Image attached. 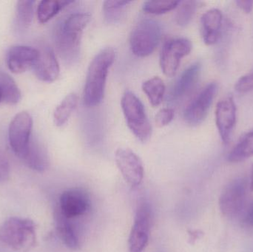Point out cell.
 Wrapping results in <instances>:
<instances>
[{"label": "cell", "instance_id": "cell-5", "mask_svg": "<svg viewBox=\"0 0 253 252\" xmlns=\"http://www.w3.org/2000/svg\"><path fill=\"white\" fill-rule=\"evenodd\" d=\"M162 36L160 25L152 19H143L132 30L129 36L131 51L138 57H147L154 52Z\"/></svg>", "mask_w": 253, "mask_h": 252}, {"label": "cell", "instance_id": "cell-28", "mask_svg": "<svg viewBox=\"0 0 253 252\" xmlns=\"http://www.w3.org/2000/svg\"><path fill=\"white\" fill-rule=\"evenodd\" d=\"M179 1H147L143 4L142 9L145 13L160 15L173 10L180 4Z\"/></svg>", "mask_w": 253, "mask_h": 252}, {"label": "cell", "instance_id": "cell-18", "mask_svg": "<svg viewBox=\"0 0 253 252\" xmlns=\"http://www.w3.org/2000/svg\"><path fill=\"white\" fill-rule=\"evenodd\" d=\"M22 161L32 170L37 172H43L48 165L47 152L37 139L31 138L26 155Z\"/></svg>", "mask_w": 253, "mask_h": 252}, {"label": "cell", "instance_id": "cell-35", "mask_svg": "<svg viewBox=\"0 0 253 252\" xmlns=\"http://www.w3.org/2000/svg\"><path fill=\"white\" fill-rule=\"evenodd\" d=\"M250 188L251 190L253 192V165L252 167V172H251V183H250Z\"/></svg>", "mask_w": 253, "mask_h": 252}, {"label": "cell", "instance_id": "cell-34", "mask_svg": "<svg viewBox=\"0 0 253 252\" xmlns=\"http://www.w3.org/2000/svg\"><path fill=\"white\" fill-rule=\"evenodd\" d=\"M190 235H191L192 238L191 239L193 240V241H196L197 238H199V237H200V232H197V231H196V232H192L191 234H190Z\"/></svg>", "mask_w": 253, "mask_h": 252}, {"label": "cell", "instance_id": "cell-8", "mask_svg": "<svg viewBox=\"0 0 253 252\" xmlns=\"http://www.w3.org/2000/svg\"><path fill=\"white\" fill-rule=\"evenodd\" d=\"M191 41L186 38H172L164 44L160 55V66L168 77L175 75L181 59L191 52Z\"/></svg>", "mask_w": 253, "mask_h": 252}, {"label": "cell", "instance_id": "cell-29", "mask_svg": "<svg viewBox=\"0 0 253 252\" xmlns=\"http://www.w3.org/2000/svg\"><path fill=\"white\" fill-rule=\"evenodd\" d=\"M238 93H247L253 90V70L246 75L241 77L235 85Z\"/></svg>", "mask_w": 253, "mask_h": 252}, {"label": "cell", "instance_id": "cell-36", "mask_svg": "<svg viewBox=\"0 0 253 252\" xmlns=\"http://www.w3.org/2000/svg\"><path fill=\"white\" fill-rule=\"evenodd\" d=\"M2 101V95H1V90H0V102Z\"/></svg>", "mask_w": 253, "mask_h": 252}, {"label": "cell", "instance_id": "cell-30", "mask_svg": "<svg viewBox=\"0 0 253 252\" xmlns=\"http://www.w3.org/2000/svg\"><path fill=\"white\" fill-rule=\"evenodd\" d=\"M174 115V109L172 108H163L156 114L155 118L156 125L159 127L168 125L173 119Z\"/></svg>", "mask_w": 253, "mask_h": 252}, {"label": "cell", "instance_id": "cell-31", "mask_svg": "<svg viewBox=\"0 0 253 252\" xmlns=\"http://www.w3.org/2000/svg\"><path fill=\"white\" fill-rule=\"evenodd\" d=\"M10 173V166L5 155L0 150V181L8 178Z\"/></svg>", "mask_w": 253, "mask_h": 252}, {"label": "cell", "instance_id": "cell-21", "mask_svg": "<svg viewBox=\"0 0 253 252\" xmlns=\"http://www.w3.org/2000/svg\"><path fill=\"white\" fill-rule=\"evenodd\" d=\"M0 90L2 95V101L7 105H15L20 102V90L8 74L0 72Z\"/></svg>", "mask_w": 253, "mask_h": 252}, {"label": "cell", "instance_id": "cell-4", "mask_svg": "<svg viewBox=\"0 0 253 252\" xmlns=\"http://www.w3.org/2000/svg\"><path fill=\"white\" fill-rule=\"evenodd\" d=\"M121 105L127 127L132 134L140 142L148 141L151 136L152 127L139 99L128 90L122 97Z\"/></svg>", "mask_w": 253, "mask_h": 252}, {"label": "cell", "instance_id": "cell-6", "mask_svg": "<svg viewBox=\"0 0 253 252\" xmlns=\"http://www.w3.org/2000/svg\"><path fill=\"white\" fill-rule=\"evenodd\" d=\"M33 119L28 112H21L13 118L9 126L8 140L16 156L23 159L31 140Z\"/></svg>", "mask_w": 253, "mask_h": 252}, {"label": "cell", "instance_id": "cell-10", "mask_svg": "<svg viewBox=\"0 0 253 252\" xmlns=\"http://www.w3.org/2000/svg\"><path fill=\"white\" fill-rule=\"evenodd\" d=\"M218 86L216 83H210L193 99L184 112V119L187 124L195 127L205 121L216 94Z\"/></svg>", "mask_w": 253, "mask_h": 252}, {"label": "cell", "instance_id": "cell-16", "mask_svg": "<svg viewBox=\"0 0 253 252\" xmlns=\"http://www.w3.org/2000/svg\"><path fill=\"white\" fill-rule=\"evenodd\" d=\"M201 68L202 64L199 62H196L190 65L181 73L169 92V100L176 102L191 91L199 78Z\"/></svg>", "mask_w": 253, "mask_h": 252}, {"label": "cell", "instance_id": "cell-19", "mask_svg": "<svg viewBox=\"0 0 253 252\" xmlns=\"http://www.w3.org/2000/svg\"><path fill=\"white\" fill-rule=\"evenodd\" d=\"M56 231L62 242L72 250H78L80 247L78 237L74 230V226L70 223L69 219L62 216L59 210L55 214Z\"/></svg>", "mask_w": 253, "mask_h": 252}, {"label": "cell", "instance_id": "cell-15", "mask_svg": "<svg viewBox=\"0 0 253 252\" xmlns=\"http://www.w3.org/2000/svg\"><path fill=\"white\" fill-rule=\"evenodd\" d=\"M37 78L44 82H53L59 75V65L56 55L50 47L40 51V57L33 67Z\"/></svg>", "mask_w": 253, "mask_h": 252}, {"label": "cell", "instance_id": "cell-24", "mask_svg": "<svg viewBox=\"0 0 253 252\" xmlns=\"http://www.w3.org/2000/svg\"><path fill=\"white\" fill-rule=\"evenodd\" d=\"M72 1H56V0H44L42 1L37 7V17L40 23H46L54 17L59 11Z\"/></svg>", "mask_w": 253, "mask_h": 252}, {"label": "cell", "instance_id": "cell-32", "mask_svg": "<svg viewBox=\"0 0 253 252\" xmlns=\"http://www.w3.org/2000/svg\"><path fill=\"white\" fill-rule=\"evenodd\" d=\"M238 7L246 13H250L253 9V0H239L236 1Z\"/></svg>", "mask_w": 253, "mask_h": 252}, {"label": "cell", "instance_id": "cell-3", "mask_svg": "<svg viewBox=\"0 0 253 252\" xmlns=\"http://www.w3.org/2000/svg\"><path fill=\"white\" fill-rule=\"evenodd\" d=\"M0 241L16 251H27L36 244V225L29 219L10 217L0 226Z\"/></svg>", "mask_w": 253, "mask_h": 252}, {"label": "cell", "instance_id": "cell-23", "mask_svg": "<svg viewBox=\"0 0 253 252\" xmlns=\"http://www.w3.org/2000/svg\"><path fill=\"white\" fill-rule=\"evenodd\" d=\"M142 90L152 106L161 105L165 93V83L162 78L156 76L147 80L142 84Z\"/></svg>", "mask_w": 253, "mask_h": 252}, {"label": "cell", "instance_id": "cell-14", "mask_svg": "<svg viewBox=\"0 0 253 252\" xmlns=\"http://www.w3.org/2000/svg\"><path fill=\"white\" fill-rule=\"evenodd\" d=\"M40 57V50L25 45H16L7 52L6 62L13 73L25 72L35 65Z\"/></svg>", "mask_w": 253, "mask_h": 252}, {"label": "cell", "instance_id": "cell-22", "mask_svg": "<svg viewBox=\"0 0 253 252\" xmlns=\"http://www.w3.org/2000/svg\"><path fill=\"white\" fill-rule=\"evenodd\" d=\"M253 156V130L248 132L239 141L228 155L230 162L236 163Z\"/></svg>", "mask_w": 253, "mask_h": 252}, {"label": "cell", "instance_id": "cell-13", "mask_svg": "<svg viewBox=\"0 0 253 252\" xmlns=\"http://www.w3.org/2000/svg\"><path fill=\"white\" fill-rule=\"evenodd\" d=\"M90 205V200L85 192L78 189H71L65 191L61 195L58 210L70 220L86 214Z\"/></svg>", "mask_w": 253, "mask_h": 252}, {"label": "cell", "instance_id": "cell-33", "mask_svg": "<svg viewBox=\"0 0 253 252\" xmlns=\"http://www.w3.org/2000/svg\"><path fill=\"white\" fill-rule=\"evenodd\" d=\"M245 221L249 226H253V204L251 205L249 210H248V213H247Z\"/></svg>", "mask_w": 253, "mask_h": 252}, {"label": "cell", "instance_id": "cell-7", "mask_svg": "<svg viewBox=\"0 0 253 252\" xmlns=\"http://www.w3.org/2000/svg\"><path fill=\"white\" fill-rule=\"evenodd\" d=\"M248 183L245 179H237L230 182L221 193L219 207L226 217H235L239 216L248 199Z\"/></svg>", "mask_w": 253, "mask_h": 252}, {"label": "cell", "instance_id": "cell-11", "mask_svg": "<svg viewBox=\"0 0 253 252\" xmlns=\"http://www.w3.org/2000/svg\"><path fill=\"white\" fill-rule=\"evenodd\" d=\"M116 162L126 183L135 188L144 179V167L139 157L130 149L119 148L115 154Z\"/></svg>", "mask_w": 253, "mask_h": 252}, {"label": "cell", "instance_id": "cell-27", "mask_svg": "<svg viewBox=\"0 0 253 252\" xmlns=\"http://www.w3.org/2000/svg\"><path fill=\"white\" fill-rule=\"evenodd\" d=\"M196 9H197V1H181L175 14V22L177 25L183 28L188 25L193 19Z\"/></svg>", "mask_w": 253, "mask_h": 252}, {"label": "cell", "instance_id": "cell-2", "mask_svg": "<svg viewBox=\"0 0 253 252\" xmlns=\"http://www.w3.org/2000/svg\"><path fill=\"white\" fill-rule=\"evenodd\" d=\"M116 52L112 47H105L93 58L89 65L84 84L83 99L84 105L95 107L102 102L110 68L115 61Z\"/></svg>", "mask_w": 253, "mask_h": 252}, {"label": "cell", "instance_id": "cell-17", "mask_svg": "<svg viewBox=\"0 0 253 252\" xmlns=\"http://www.w3.org/2000/svg\"><path fill=\"white\" fill-rule=\"evenodd\" d=\"M223 14L217 8L208 10L201 18V30L204 42L213 45L218 42L222 26Z\"/></svg>", "mask_w": 253, "mask_h": 252}, {"label": "cell", "instance_id": "cell-1", "mask_svg": "<svg viewBox=\"0 0 253 252\" xmlns=\"http://www.w3.org/2000/svg\"><path fill=\"white\" fill-rule=\"evenodd\" d=\"M90 18L89 13L77 12L67 16L58 25L55 42L59 55L67 64L72 65L78 61L82 36Z\"/></svg>", "mask_w": 253, "mask_h": 252}, {"label": "cell", "instance_id": "cell-25", "mask_svg": "<svg viewBox=\"0 0 253 252\" xmlns=\"http://www.w3.org/2000/svg\"><path fill=\"white\" fill-rule=\"evenodd\" d=\"M32 0H21L16 4V25L20 30L29 27L34 17V5Z\"/></svg>", "mask_w": 253, "mask_h": 252}, {"label": "cell", "instance_id": "cell-9", "mask_svg": "<svg viewBox=\"0 0 253 252\" xmlns=\"http://www.w3.org/2000/svg\"><path fill=\"white\" fill-rule=\"evenodd\" d=\"M151 216V209L148 203L146 201L140 203L129 235V252H143L147 247L149 241Z\"/></svg>", "mask_w": 253, "mask_h": 252}, {"label": "cell", "instance_id": "cell-12", "mask_svg": "<svg viewBox=\"0 0 253 252\" xmlns=\"http://www.w3.org/2000/svg\"><path fill=\"white\" fill-rule=\"evenodd\" d=\"M236 123V106L231 96L218 102L215 108V124L221 141L224 144L230 142L232 132Z\"/></svg>", "mask_w": 253, "mask_h": 252}, {"label": "cell", "instance_id": "cell-26", "mask_svg": "<svg viewBox=\"0 0 253 252\" xmlns=\"http://www.w3.org/2000/svg\"><path fill=\"white\" fill-rule=\"evenodd\" d=\"M129 1H105L103 4L104 16L108 23H116L122 16Z\"/></svg>", "mask_w": 253, "mask_h": 252}, {"label": "cell", "instance_id": "cell-20", "mask_svg": "<svg viewBox=\"0 0 253 252\" xmlns=\"http://www.w3.org/2000/svg\"><path fill=\"white\" fill-rule=\"evenodd\" d=\"M78 100L77 95L72 93L68 94L61 102L53 112V121L55 125L62 127L68 122L71 114L77 108Z\"/></svg>", "mask_w": 253, "mask_h": 252}]
</instances>
